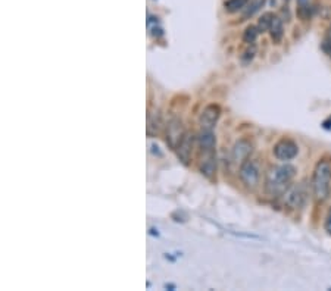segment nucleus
<instances>
[{
  "label": "nucleus",
  "mask_w": 331,
  "mask_h": 291,
  "mask_svg": "<svg viewBox=\"0 0 331 291\" xmlns=\"http://www.w3.org/2000/svg\"><path fill=\"white\" fill-rule=\"evenodd\" d=\"M296 175V168L292 165H280L269 168L265 177V190L269 196H281L290 187Z\"/></svg>",
  "instance_id": "f257e3e1"
},
{
  "label": "nucleus",
  "mask_w": 331,
  "mask_h": 291,
  "mask_svg": "<svg viewBox=\"0 0 331 291\" xmlns=\"http://www.w3.org/2000/svg\"><path fill=\"white\" fill-rule=\"evenodd\" d=\"M253 152V144L249 140L242 139L239 141H236V144L233 146L231 150V161L233 164L242 165L244 161L249 159V156Z\"/></svg>",
  "instance_id": "39448f33"
},
{
  "label": "nucleus",
  "mask_w": 331,
  "mask_h": 291,
  "mask_svg": "<svg viewBox=\"0 0 331 291\" xmlns=\"http://www.w3.org/2000/svg\"><path fill=\"white\" fill-rule=\"evenodd\" d=\"M199 147L203 154L206 153H215V144H217V140L215 136L212 133V129H202L200 134H199Z\"/></svg>",
  "instance_id": "1a4fd4ad"
},
{
  "label": "nucleus",
  "mask_w": 331,
  "mask_h": 291,
  "mask_svg": "<svg viewBox=\"0 0 331 291\" xmlns=\"http://www.w3.org/2000/svg\"><path fill=\"white\" fill-rule=\"evenodd\" d=\"M191 149H193V137L190 134H184V137L180 141V144L175 149L179 157L183 161V164H189L191 156Z\"/></svg>",
  "instance_id": "9d476101"
},
{
  "label": "nucleus",
  "mask_w": 331,
  "mask_h": 291,
  "mask_svg": "<svg viewBox=\"0 0 331 291\" xmlns=\"http://www.w3.org/2000/svg\"><path fill=\"white\" fill-rule=\"evenodd\" d=\"M200 171L208 178L214 177V174L217 171V157H215V153H206L205 154V159H202V162H200Z\"/></svg>",
  "instance_id": "9b49d317"
},
{
  "label": "nucleus",
  "mask_w": 331,
  "mask_h": 291,
  "mask_svg": "<svg viewBox=\"0 0 331 291\" xmlns=\"http://www.w3.org/2000/svg\"><path fill=\"white\" fill-rule=\"evenodd\" d=\"M286 2H287V0H286Z\"/></svg>",
  "instance_id": "412c9836"
},
{
  "label": "nucleus",
  "mask_w": 331,
  "mask_h": 291,
  "mask_svg": "<svg viewBox=\"0 0 331 291\" xmlns=\"http://www.w3.org/2000/svg\"><path fill=\"white\" fill-rule=\"evenodd\" d=\"M322 50L327 51L328 55H331V31L325 36L324 38V43H322Z\"/></svg>",
  "instance_id": "f3484780"
},
{
  "label": "nucleus",
  "mask_w": 331,
  "mask_h": 291,
  "mask_svg": "<svg viewBox=\"0 0 331 291\" xmlns=\"http://www.w3.org/2000/svg\"><path fill=\"white\" fill-rule=\"evenodd\" d=\"M246 56H243V62H249V61H252L253 59V56H255V47H252L250 50H247L244 53Z\"/></svg>",
  "instance_id": "a211bd4d"
},
{
  "label": "nucleus",
  "mask_w": 331,
  "mask_h": 291,
  "mask_svg": "<svg viewBox=\"0 0 331 291\" xmlns=\"http://www.w3.org/2000/svg\"><path fill=\"white\" fill-rule=\"evenodd\" d=\"M265 5V0H252V3L249 5V6H246V11H244V15H243V18L244 19H247V18H250V16H253L262 6Z\"/></svg>",
  "instance_id": "dca6fc26"
},
{
  "label": "nucleus",
  "mask_w": 331,
  "mask_h": 291,
  "mask_svg": "<svg viewBox=\"0 0 331 291\" xmlns=\"http://www.w3.org/2000/svg\"><path fill=\"white\" fill-rule=\"evenodd\" d=\"M247 3H249V0H227L224 3V8L227 12L236 13L239 11H243L247 6Z\"/></svg>",
  "instance_id": "ddd939ff"
},
{
  "label": "nucleus",
  "mask_w": 331,
  "mask_h": 291,
  "mask_svg": "<svg viewBox=\"0 0 331 291\" xmlns=\"http://www.w3.org/2000/svg\"><path fill=\"white\" fill-rule=\"evenodd\" d=\"M308 2H309V0H299V5L303 8V6H306V3H308Z\"/></svg>",
  "instance_id": "aec40b11"
},
{
  "label": "nucleus",
  "mask_w": 331,
  "mask_h": 291,
  "mask_svg": "<svg viewBox=\"0 0 331 291\" xmlns=\"http://www.w3.org/2000/svg\"><path fill=\"white\" fill-rule=\"evenodd\" d=\"M297 153H299V147L292 140L283 139L274 146V156L283 162H289V161L294 159L297 156Z\"/></svg>",
  "instance_id": "20e7f679"
},
{
  "label": "nucleus",
  "mask_w": 331,
  "mask_h": 291,
  "mask_svg": "<svg viewBox=\"0 0 331 291\" xmlns=\"http://www.w3.org/2000/svg\"><path fill=\"white\" fill-rule=\"evenodd\" d=\"M306 200V191L302 186H293L289 187L284 193V202L290 209H299L303 206Z\"/></svg>",
  "instance_id": "423d86ee"
},
{
  "label": "nucleus",
  "mask_w": 331,
  "mask_h": 291,
  "mask_svg": "<svg viewBox=\"0 0 331 291\" xmlns=\"http://www.w3.org/2000/svg\"><path fill=\"white\" fill-rule=\"evenodd\" d=\"M324 227H325V231L328 232L331 235V209L328 210V214H327V218H325V224H324Z\"/></svg>",
  "instance_id": "6ab92c4d"
},
{
  "label": "nucleus",
  "mask_w": 331,
  "mask_h": 291,
  "mask_svg": "<svg viewBox=\"0 0 331 291\" xmlns=\"http://www.w3.org/2000/svg\"><path fill=\"white\" fill-rule=\"evenodd\" d=\"M274 13L267 12L264 13L261 18H259V22H258V28H259V31L261 33H267L269 31V28H271V24H272V19H274Z\"/></svg>",
  "instance_id": "4468645a"
},
{
  "label": "nucleus",
  "mask_w": 331,
  "mask_h": 291,
  "mask_svg": "<svg viewBox=\"0 0 331 291\" xmlns=\"http://www.w3.org/2000/svg\"><path fill=\"white\" fill-rule=\"evenodd\" d=\"M269 33H271V38L274 40V43H280L281 38L284 36V27H283V21L278 16H274Z\"/></svg>",
  "instance_id": "f8f14e48"
},
{
  "label": "nucleus",
  "mask_w": 331,
  "mask_h": 291,
  "mask_svg": "<svg viewBox=\"0 0 331 291\" xmlns=\"http://www.w3.org/2000/svg\"><path fill=\"white\" fill-rule=\"evenodd\" d=\"M330 56H331V55H330Z\"/></svg>",
  "instance_id": "4be33fe9"
},
{
  "label": "nucleus",
  "mask_w": 331,
  "mask_h": 291,
  "mask_svg": "<svg viewBox=\"0 0 331 291\" xmlns=\"http://www.w3.org/2000/svg\"><path fill=\"white\" fill-rule=\"evenodd\" d=\"M259 28L255 25H249L246 30H244V34H243V41L247 43V44H253L258 38V34H259Z\"/></svg>",
  "instance_id": "2eb2a0df"
},
{
  "label": "nucleus",
  "mask_w": 331,
  "mask_h": 291,
  "mask_svg": "<svg viewBox=\"0 0 331 291\" xmlns=\"http://www.w3.org/2000/svg\"><path fill=\"white\" fill-rule=\"evenodd\" d=\"M331 190V161H319L312 175V191L317 202H324Z\"/></svg>",
  "instance_id": "f03ea898"
},
{
  "label": "nucleus",
  "mask_w": 331,
  "mask_h": 291,
  "mask_svg": "<svg viewBox=\"0 0 331 291\" xmlns=\"http://www.w3.org/2000/svg\"><path fill=\"white\" fill-rule=\"evenodd\" d=\"M184 129L181 125V121L180 119H171L166 125V143L172 147V149H177V146L180 144V141L184 137Z\"/></svg>",
  "instance_id": "0eeeda50"
},
{
  "label": "nucleus",
  "mask_w": 331,
  "mask_h": 291,
  "mask_svg": "<svg viewBox=\"0 0 331 291\" xmlns=\"http://www.w3.org/2000/svg\"><path fill=\"white\" fill-rule=\"evenodd\" d=\"M239 175L242 182L250 190H255L259 184V179H261V169H259V165L252 159H247L240 165V169H239Z\"/></svg>",
  "instance_id": "7ed1b4c3"
},
{
  "label": "nucleus",
  "mask_w": 331,
  "mask_h": 291,
  "mask_svg": "<svg viewBox=\"0 0 331 291\" xmlns=\"http://www.w3.org/2000/svg\"><path fill=\"white\" fill-rule=\"evenodd\" d=\"M221 111L217 104H209L203 109V112L200 114V127L202 129H212L217 125L218 119H219Z\"/></svg>",
  "instance_id": "6e6552de"
}]
</instances>
